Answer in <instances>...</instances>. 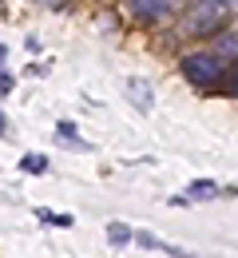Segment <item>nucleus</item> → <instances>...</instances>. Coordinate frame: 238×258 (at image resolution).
<instances>
[{"label":"nucleus","instance_id":"nucleus-1","mask_svg":"<svg viewBox=\"0 0 238 258\" xmlns=\"http://www.w3.org/2000/svg\"><path fill=\"white\" fill-rule=\"evenodd\" d=\"M222 72H226V64H222L218 56H210V52H191V56H183V76H187L195 88H218Z\"/></svg>","mask_w":238,"mask_h":258},{"label":"nucleus","instance_id":"nucleus-2","mask_svg":"<svg viewBox=\"0 0 238 258\" xmlns=\"http://www.w3.org/2000/svg\"><path fill=\"white\" fill-rule=\"evenodd\" d=\"M226 24V4L222 0H195L187 12V32L191 36H210Z\"/></svg>","mask_w":238,"mask_h":258},{"label":"nucleus","instance_id":"nucleus-3","mask_svg":"<svg viewBox=\"0 0 238 258\" xmlns=\"http://www.w3.org/2000/svg\"><path fill=\"white\" fill-rule=\"evenodd\" d=\"M171 4H175V0H127V8L135 12L139 20H159V16H167Z\"/></svg>","mask_w":238,"mask_h":258},{"label":"nucleus","instance_id":"nucleus-4","mask_svg":"<svg viewBox=\"0 0 238 258\" xmlns=\"http://www.w3.org/2000/svg\"><path fill=\"white\" fill-rule=\"evenodd\" d=\"M127 96H131V103H135L139 111H151L155 107V92H151L147 80H127Z\"/></svg>","mask_w":238,"mask_h":258},{"label":"nucleus","instance_id":"nucleus-5","mask_svg":"<svg viewBox=\"0 0 238 258\" xmlns=\"http://www.w3.org/2000/svg\"><path fill=\"white\" fill-rule=\"evenodd\" d=\"M56 135H60V143H68V147H80V151H92V143L75 135V123H71V119H60V123H56Z\"/></svg>","mask_w":238,"mask_h":258},{"label":"nucleus","instance_id":"nucleus-6","mask_svg":"<svg viewBox=\"0 0 238 258\" xmlns=\"http://www.w3.org/2000/svg\"><path fill=\"white\" fill-rule=\"evenodd\" d=\"M210 56H218V60H226V56H238V36H234V32H222Z\"/></svg>","mask_w":238,"mask_h":258},{"label":"nucleus","instance_id":"nucleus-7","mask_svg":"<svg viewBox=\"0 0 238 258\" xmlns=\"http://www.w3.org/2000/svg\"><path fill=\"white\" fill-rule=\"evenodd\" d=\"M131 238H135V234H131V226H127V223H111V226H107V242H111V246H127Z\"/></svg>","mask_w":238,"mask_h":258},{"label":"nucleus","instance_id":"nucleus-8","mask_svg":"<svg viewBox=\"0 0 238 258\" xmlns=\"http://www.w3.org/2000/svg\"><path fill=\"white\" fill-rule=\"evenodd\" d=\"M210 195H218V187H214L210 179H199V183L187 187V199H210Z\"/></svg>","mask_w":238,"mask_h":258},{"label":"nucleus","instance_id":"nucleus-9","mask_svg":"<svg viewBox=\"0 0 238 258\" xmlns=\"http://www.w3.org/2000/svg\"><path fill=\"white\" fill-rule=\"evenodd\" d=\"M36 219H40V223H52V226H71V215H56V211H48V207H40Z\"/></svg>","mask_w":238,"mask_h":258},{"label":"nucleus","instance_id":"nucleus-10","mask_svg":"<svg viewBox=\"0 0 238 258\" xmlns=\"http://www.w3.org/2000/svg\"><path fill=\"white\" fill-rule=\"evenodd\" d=\"M20 167H24L28 175H44V171H48V159H44V155H24Z\"/></svg>","mask_w":238,"mask_h":258},{"label":"nucleus","instance_id":"nucleus-11","mask_svg":"<svg viewBox=\"0 0 238 258\" xmlns=\"http://www.w3.org/2000/svg\"><path fill=\"white\" fill-rule=\"evenodd\" d=\"M0 92H12V76L8 72H0Z\"/></svg>","mask_w":238,"mask_h":258},{"label":"nucleus","instance_id":"nucleus-12","mask_svg":"<svg viewBox=\"0 0 238 258\" xmlns=\"http://www.w3.org/2000/svg\"><path fill=\"white\" fill-rule=\"evenodd\" d=\"M230 92H234V96H238V72H234V80H230Z\"/></svg>","mask_w":238,"mask_h":258},{"label":"nucleus","instance_id":"nucleus-13","mask_svg":"<svg viewBox=\"0 0 238 258\" xmlns=\"http://www.w3.org/2000/svg\"><path fill=\"white\" fill-rule=\"evenodd\" d=\"M222 4H238V0H222Z\"/></svg>","mask_w":238,"mask_h":258},{"label":"nucleus","instance_id":"nucleus-14","mask_svg":"<svg viewBox=\"0 0 238 258\" xmlns=\"http://www.w3.org/2000/svg\"><path fill=\"white\" fill-rule=\"evenodd\" d=\"M0 127H4V115H0Z\"/></svg>","mask_w":238,"mask_h":258}]
</instances>
